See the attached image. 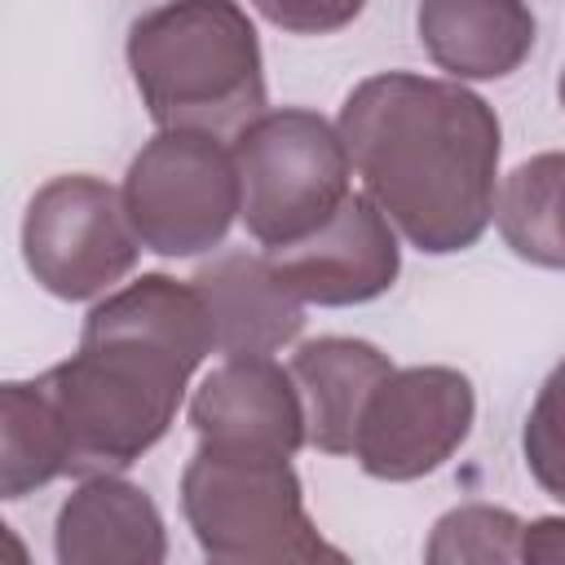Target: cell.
<instances>
[{"mask_svg": "<svg viewBox=\"0 0 565 565\" xmlns=\"http://www.w3.org/2000/svg\"><path fill=\"white\" fill-rule=\"evenodd\" d=\"M335 128L362 190L424 256L468 252L490 230L503 128L468 84L380 71L349 88Z\"/></svg>", "mask_w": 565, "mask_h": 565, "instance_id": "6da1fadb", "label": "cell"}, {"mask_svg": "<svg viewBox=\"0 0 565 565\" xmlns=\"http://www.w3.org/2000/svg\"><path fill=\"white\" fill-rule=\"evenodd\" d=\"M207 353L212 322L190 278L141 274L106 291L84 318L79 349L35 375L66 441V472H124L159 446Z\"/></svg>", "mask_w": 565, "mask_h": 565, "instance_id": "7a4b0ae2", "label": "cell"}, {"mask_svg": "<svg viewBox=\"0 0 565 565\" xmlns=\"http://www.w3.org/2000/svg\"><path fill=\"white\" fill-rule=\"evenodd\" d=\"M128 71L154 128L234 141L265 115V57L238 0H163L128 26Z\"/></svg>", "mask_w": 565, "mask_h": 565, "instance_id": "3957f363", "label": "cell"}, {"mask_svg": "<svg viewBox=\"0 0 565 565\" xmlns=\"http://www.w3.org/2000/svg\"><path fill=\"white\" fill-rule=\"evenodd\" d=\"M181 512L207 561L221 565H282V561H344L309 508L291 459L194 446L181 472Z\"/></svg>", "mask_w": 565, "mask_h": 565, "instance_id": "277c9868", "label": "cell"}, {"mask_svg": "<svg viewBox=\"0 0 565 565\" xmlns=\"http://www.w3.org/2000/svg\"><path fill=\"white\" fill-rule=\"evenodd\" d=\"M247 234L269 252L327 225L353 194V159L331 119L305 106L256 115L234 141Z\"/></svg>", "mask_w": 565, "mask_h": 565, "instance_id": "5b68a950", "label": "cell"}, {"mask_svg": "<svg viewBox=\"0 0 565 565\" xmlns=\"http://www.w3.org/2000/svg\"><path fill=\"white\" fill-rule=\"evenodd\" d=\"M119 194L141 247L168 260L221 247L243 212L234 146L194 128H159L132 154Z\"/></svg>", "mask_w": 565, "mask_h": 565, "instance_id": "8992f818", "label": "cell"}, {"mask_svg": "<svg viewBox=\"0 0 565 565\" xmlns=\"http://www.w3.org/2000/svg\"><path fill=\"white\" fill-rule=\"evenodd\" d=\"M141 238L124 194L88 172L44 181L22 216V260L57 300H102L137 265Z\"/></svg>", "mask_w": 565, "mask_h": 565, "instance_id": "52a82bcc", "label": "cell"}, {"mask_svg": "<svg viewBox=\"0 0 565 565\" xmlns=\"http://www.w3.org/2000/svg\"><path fill=\"white\" fill-rule=\"evenodd\" d=\"M477 393L455 366H393L371 393L353 459L375 481H419L437 472L472 433Z\"/></svg>", "mask_w": 565, "mask_h": 565, "instance_id": "ba28073f", "label": "cell"}, {"mask_svg": "<svg viewBox=\"0 0 565 565\" xmlns=\"http://www.w3.org/2000/svg\"><path fill=\"white\" fill-rule=\"evenodd\" d=\"M265 256L278 282L300 305H322V309L380 300L402 274L397 230L366 190L349 194L340 212L300 243L269 247Z\"/></svg>", "mask_w": 565, "mask_h": 565, "instance_id": "9c48e42d", "label": "cell"}, {"mask_svg": "<svg viewBox=\"0 0 565 565\" xmlns=\"http://www.w3.org/2000/svg\"><path fill=\"white\" fill-rule=\"evenodd\" d=\"M190 428L203 446L282 455L309 446L300 384L274 358H225L190 397Z\"/></svg>", "mask_w": 565, "mask_h": 565, "instance_id": "30bf717a", "label": "cell"}, {"mask_svg": "<svg viewBox=\"0 0 565 565\" xmlns=\"http://www.w3.org/2000/svg\"><path fill=\"white\" fill-rule=\"evenodd\" d=\"M53 552L62 565H159L168 556L163 512L119 472L79 477L57 508Z\"/></svg>", "mask_w": 565, "mask_h": 565, "instance_id": "8fae6325", "label": "cell"}, {"mask_svg": "<svg viewBox=\"0 0 565 565\" xmlns=\"http://www.w3.org/2000/svg\"><path fill=\"white\" fill-rule=\"evenodd\" d=\"M190 282L207 305L212 344L225 358H269L305 331V305L278 282L265 252H221Z\"/></svg>", "mask_w": 565, "mask_h": 565, "instance_id": "7c38bea8", "label": "cell"}, {"mask_svg": "<svg viewBox=\"0 0 565 565\" xmlns=\"http://www.w3.org/2000/svg\"><path fill=\"white\" fill-rule=\"evenodd\" d=\"M415 35L446 79H503L534 53L539 22L525 0H419Z\"/></svg>", "mask_w": 565, "mask_h": 565, "instance_id": "4fadbf2b", "label": "cell"}, {"mask_svg": "<svg viewBox=\"0 0 565 565\" xmlns=\"http://www.w3.org/2000/svg\"><path fill=\"white\" fill-rule=\"evenodd\" d=\"M287 371L305 397L309 446L322 455H353L362 411L393 371L388 353L358 335H318L291 353Z\"/></svg>", "mask_w": 565, "mask_h": 565, "instance_id": "5bb4252c", "label": "cell"}, {"mask_svg": "<svg viewBox=\"0 0 565 565\" xmlns=\"http://www.w3.org/2000/svg\"><path fill=\"white\" fill-rule=\"evenodd\" d=\"M494 221L512 256L539 269H565V150L516 163L499 185Z\"/></svg>", "mask_w": 565, "mask_h": 565, "instance_id": "9a60e30c", "label": "cell"}, {"mask_svg": "<svg viewBox=\"0 0 565 565\" xmlns=\"http://www.w3.org/2000/svg\"><path fill=\"white\" fill-rule=\"evenodd\" d=\"M57 477H66L57 415L35 380H9L0 388V494L22 499Z\"/></svg>", "mask_w": 565, "mask_h": 565, "instance_id": "2e32d148", "label": "cell"}, {"mask_svg": "<svg viewBox=\"0 0 565 565\" xmlns=\"http://www.w3.org/2000/svg\"><path fill=\"white\" fill-rule=\"evenodd\" d=\"M525 521L494 503H459L437 516L424 561L428 565H512L521 561Z\"/></svg>", "mask_w": 565, "mask_h": 565, "instance_id": "e0dca14e", "label": "cell"}, {"mask_svg": "<svg viewBox=\"0 0 565 565\" xmlns=\"http://www.w3.org/2000/svg\"><path fill=\"white\" fill-rule=\"evenodd\" d=\"M521 455L530 477L565 503V358L539 384V397L521 428Z\"/></svg>", "mask_w": 565, "mask_h": 565, "instance_id": "ac0fdd59", "label": "cell"}, {"mask_svg": "<svg viewBox=\"0 0 565 565\" xmlns=\"http://www.w3.org/2000/svg\"><path fill=\"white\" fill-rule=\"evenodd\" d=\"M252 9L287 35H331L358 22L366 0H252Z\"/></svg>", "mask_w": 565, "mask_h": 565, "instance_id": "d6986e66", "label": "cell"}, {"mask_svg": "<svg viewBox=\"0 0 565 565\" xmlns=\"http://www.w3.org/2000/svg\"><path fill=\"white\" fill-rule=\"evenodd\" d=\"M521 561H530V565H565V516H534V521H525Z\"/></svg>", "mask_w": 565, "mask_h": 565, "instance_id": "ffe728a7", "label": "cell"}, {"mask_svg": "<svg viewBox=\"0 0 565 565\" xmlns=\"http://www.w3.org/2000/svg\"><path fill=\"white\" fill-rule=\"evenodd\" d=\"M556 97H561V110H565V66H561V79H556Z\"/></svg>", "mask_w": 565, "mask_h": 565, "instance_id": "44dd1931", "label": "cell"}]
</instances>
